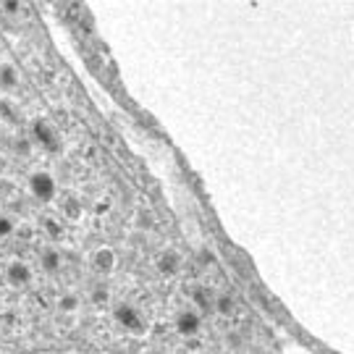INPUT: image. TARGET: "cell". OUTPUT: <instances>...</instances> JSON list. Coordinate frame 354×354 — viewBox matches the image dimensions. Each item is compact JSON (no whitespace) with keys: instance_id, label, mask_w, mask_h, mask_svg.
Here are the masks:
<instances>
[{"instance_id":"15","label":"cell","mask_w":354,"mask_h":354,"mask_svg":"<svg viewBox=\"0 0 354 354\" xmlns=\"http://www.w3.org/2000/svg\"><path fill=\"white\" fill-rule=\"evenodd\" d=\"M42 228H45V234H48L53 241H58L64 236V226H61L58 218H45V221H42Z\"/></svg>"},{"instance_id":"6","label":"cell","mask_w":354,"mask_h":354,"mask_svg":"<svg viewBox=\"0 0 354 354\" xmlns=\"http://www.w3.org/2000/svg\"><path fill=\"white\" fill-rule=\"evenodd\" d=\"M192 304L197 307V313H207L215 307V294L207 286H197L192 291Z\"/></svg>"},{"instance_id":"18","label":"cell","mask_w":354,"mask_h":354,"mask_svg":"<svg viewBox=\"0 0 354 354\" xmlns=\"http://www.w3.org/2000/svg\"><path fill=\"white\" fill-rule=\"evenodd\" d=\"M92 299H95L97 304L108 302V291H105V289H92Z\"/></svg>"},{"instance_id":"3","label":"cell","mask_w":354,"mask_h":354,"mask_svg":"<svg viewBox=\"0 0 354 354\" xmlns=\"http://www.w3.org/2000/svg\"><path fill=\"white\" fill-rule=\"evenodd\" d=\"M89 266H92L95 273H100V276L113 273L115 266H118L115 250H111V247H97V250H92V254H89Z\"/></svg>"},{"instance_id":"12","label":"cell","mask_w":354,"mask_h":354,"mask_svg":"<svg viewBox=\"0 0 354 354\" xmlns=\"http://www.w3.org/2000/svg\"><path fill=\"white\" fill-rule=\"evenodd\" d=\"M79 297L76 294H61L58 297V310L64 313V315H74L76 310H79Z\"/></svg>"},{"instance_id":"14","label":"cell","mask_w":354,"mask_h":354,"mask_svg":"<svg viewBox=\"0 0 354 354\" xmlns=\"http://www.w3.org/2000/svg\"><path fill=\"white\" fill-rule=\"evenodd\" d=\"M234 307H236V302H234V297H231V294H215L213 310H218L221 315H231V313H234Z\"/></svg>"},{"instance_id":"7","label":"cell","mask_w":354,"mask_h":354,"mask_svg":"<svg viewBox=\"0 0 354 354\" xmlns=\"http://www.w3.org/2000/svg\"><path fill=\"white\" fill-rule=\"evenodd\" d=\"M39 263H42V268H45L48 273H55V270L61 268V263H64V257H61V252H58L55 247H45L42 254H39Z\"/></svg>"},{"instance_id":"16","label":"cell","mask_w":354,"mask_h":354,"mask_svg":"<svg viewBox=\"0 0 354 354\" xmlns=\"http://www.w3.org/2000/svg\"><path fill=\"white\" fill-rule=\"evenodd\" d=\"M11 234H16V223H13L8 215H0V239H6Z\"/></svg>"},{"instance_id":"11","label":"cell","mask_w":354,"mask_h":354,"mask_svg":"<svg viewBox=\"0 0 354 354\" xmlns=\"http://www.w3.org/2000/svg\"><path fill=\"white\" fill-rule=\"evenodd\" d=\"M158 270L163 276H176L178 273V257L174 252H163L158 257Z\"/></svg>"},{"instance_id":"19","label":"cell","mask_w":354,"mask_h":354,"mask_svg":"<svg viewBox=\"0 0 354 354\" xmlns=\"http://www.w3.org/2000/svg\"><path fill=\"white\" fill-rule=\"evenodd\" d=\"M29 147H32V145H29V142H26V140H21V142H19V145H16V150L21 152V155H26V152H29Z\"/></svg>"},{"instance_id":"13","label":"cell","mask_w":354,"mask_h":354,"mask_svg":"<svg viewBox=\"0 0 354 354\" xmlns=\"http://www.w3.org/2000/svg\"><path fill=\"white\" fill-rule=\"evenodd\" d=\"M64 215L68 218V221H82V215H84V207H82V203L79 200H74V197H68L64 203Z\"/></svg>"},{"instance_id":"1","label":"cell","mask_w":354,"mask_h":354,"mask_svg":"<svg viewBox=\"0 0 354 354\" xmlns=\"http://www.w3.org/2000/svg\"><path fill=\"white\" fill-rule=\"evenodd\" d=\"M29 192L39 203H53L55 194H58V184H55L53 174H48V171H35L29 176Z\"/></svg>"},{"instance_id":"2","label":"cell","mask_w":354,"mask_h":354,"mask_svg":"<svg viewBox=\"0 0 354 354\" xmlns=\"http://www.w3.org/2000/svg\"><path fill=\"white\" fill-rule=\"evenodd\" d=\"M113 317L115 323H121L131 333H145V317L134 304H118L113 310Z\"/></svg>"},{"instance_id":"20","label":"cell","mask_w":354,"mask_h":354,"mask_svg":"<svg viewBox=\"0 0 354 354\" xmlns=\"http://www.w3.org/2000/svg\"><path fill=\"white\" fill-rule=\"evenodd\" d=\"M147 223H150V221H147V215H145V210H142V213H140V226H147Z\"/></svg>"},{"instance_id":"4","label":"cell","mask_w":354,"mask_h":354,"mask_svg":"<svg viewBox=\"0 0 354 354\" xmlns=\"http://www.w3.org/2000/svg\"><path fill=\"white\" fill-rule=\"evenodd\" d=\"M200 326H203V317H200L197 310H184V313L176 315V330L181 336H187V339L197 336V333H200Z\"/></svg>"},{"instance_id":"9","label":"cell","mask_w":354,"mask_h":354,"mask_svg":"<svg viewBox=\"0 0 354 354\" xmlns=\"http://www.w3.org/2000/svg\"><path fill=\"white\" fill-rule=\"evenodd\" d=\"M0 118L6 121V124H19L21 121V111H19V105L8 97H0Z\"/></svg>"},{"instance_id":"8","label":"cell","mask_w":354,"mask_h":354,"mask_svg":"<svg viewBox=\"0 0 354 354\" xmlns=\"http://www.w3.org/2000/svg\"><path fill=\"white\" fill-rule=\"evenodd\" d=\"M32 137L37 142H42L45 147H55V134H53V129L45 121H35L32 124Z\"/></svg>"},{"instance_id":"5","label":"cell","mask_w":354,"mask_h":354,"mask_svg":"<svg viewBox=\"0 0 354 354\" xmlns=\"http://www.w3.org/2000/svg\"><path fill=\"white\" fill-rule=\"evenodd\" d=\"M6 281L11 286H16V289H21V286H26L32 281V268L21 263V260H13V263L6 266Z\"/></svg>"},{"instance_id":"17","label":"cell","mask_w":354,"mask_h":354,"mask_svg":"<svg viewBox=\"0 0 354 354\" xmlns=\"http://www.w3.org/2000/svg\"><path fill=\"white\" fill-rule=\"evenodd\" d=\"M0 8H3V11L6 13H19L21 11V3H19V0H6V3H0Z\"/></svg>"},{"instance_id":"10","label":"cell","mask_w":354,"mask_h":354,"mask_svg":"<svg viewBox=\"0 0 354 354\" xmlns=\"http://www.w3.org/2000/svg\"><path fill=\"white\" fill-rule=\"evenodd\" d=\"M19 84V71L11 64H0V89H13Z\"/></svg>"}]
</instances>
